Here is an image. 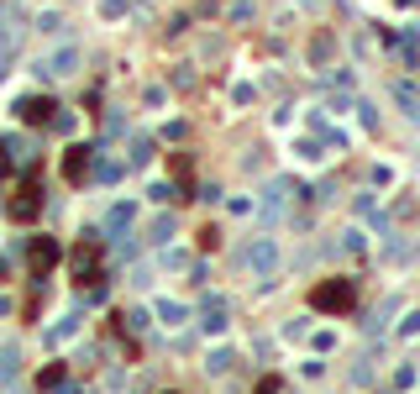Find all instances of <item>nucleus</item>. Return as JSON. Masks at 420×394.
Masks as SVG:
<instances>
[{
	"mask_svg": "<svg viewBox=\"0 0 420 394\" xmlns=\"http://www.w3.org/2000/svg\"><path fill=\"white\" fill-rule=\"evenodd\" d=\"M32 74L43 79V85H58V79L85 74V48H79V43H58L53 53H43V58L32 63Z\"/></svg>",
	"mask_w": 420,
	"mask_h": 394,
	"instance_id": "f257e3e1",
	"label": "nucleus"
},
{
	"mask_svg": "<svg viewBox=\"0 0 420 394\" xmlns=\"http://www.w3.org/2000/svg\"><path fill=\"white\" fill-rule=\"evenodd\" d=\"M237 257H242V268H247L252 279H274L279 268H284V247H279V237H252Z\"/></svg>",
	"mask_w": 420,
	"mask_h": 394,
	"instance_id": "f03ea898",
	"label": "nucleus"
},
{
	"mask_svg": "<svg viewBox=\"0 0 420 394\" xmlns=\"http://www.w3.org/2000/svg\"><path fill=\"white\" fill-rule=\"evenodd\" d=\"M352 300H357V284L352 279H321L316 294H310L316 310H352Z\"/></svg>",
	"mask_w": 420,
	"mask_h": 394,
	"instance_id": "7ed1b4c3",
	"label": "nucleus"
},
{
	"mask_svg": "<svg viewBox=\"0 0 420 394\" xmlns=\"http://www.w3.org/2000/svg\"><path fill=\"white\" fill-rule=\"evenodd\" d=\"M284 206H289V179H268L257 189V200H252V215L257 221H279Z\"/></svg>",
	"mask_w": 420,
	"mask_h": 394,
	"instance_id": "20e7f679",
	"label": "nucleus"
},
{
	"mask_svg": "<svg viewBox=\"0 0 420 394\" xmlns=\"http://www.w3.org/2000/svg\"><path fill=\"white\" fill-rule=\"evenodd\" d=\"M58 257H63V247H58L53 237H32V247H26V268H32V279L43 284V279H48V268L58 263Z\"/></svg>",
	"mask_w": 420,
	"mask_h": 394,
	"instance_id": "39448f33",
	"label": "nucleus"
},
{
	"mask_svg": "<svg viewBox=\"0 0 420 394\" xmlns=\"http://www.w3.org/2000/svg\"><path fill=\"white\" fill-rule=\"evenodd\" d=\"M53 111H58V105H53L48 95H21V100H16V121H21V127H48Z\"/></svg>",
	"mask_w": 420,
	"mask_h": 394,
	"instance_id": "423d86ee",
	"label": "nucleus"
},
{
	"mask_svg": "<svg viewBox=\"0 0 420 394\" xmlns=\"http://www.w3.org/2000/svg\"><path fill=\"white\" fill-rule=\"evenodd\" d=\"M100 232H85V242L74 247V274L79 279H100V242H95Z\"/></svg>",
	"mask_w": 420,
	"mask_h": 394,
	"instance_id": "0eeeda50",
	"label": "nucleus"
},
{
	"mask_svg": "<svg viewBox=\"0 0 420 394\" xmlns=\"http://www.w3.org/2000/svg\"><path fill=\"white\" fill-rule=\"evenodd\" d=\"M37 206H43V184H37V179H26L21 189H16V200H11V221H32V215H37Z\"/></svg>",
	"mask_w": 420,
	"mask_h": 394,
	"instance_id": "6e6552de",
	"label": "nucleus"
},
{
	"mask_svg": "<svg viewBox=\"0 0 420 394\" xmlns=\"http://www.w3.org/2000/svg\"><path fill=\"white\" fill-rule=\"evenodd\" d=\"M226 326H232L226 321V294H210V300L200 305V331L205 336H226Z\"/></svg>",
	"mask_w": 420,
	"mask_h": 394,
	"instance_id": "1a4fd4ad",
	"label": "nucleus"
},
{
	"mask_svg": "<svg viewBox=\"0 0 420 394\" xmlns=\"http://www.w3.org/2000/svg\"><path fill=\"white\" fill-rule=\"evenodd\" d=\"M131 221H137V206H126V200H116V206L105 211L100 232H105V237H121V232H131Z\"/></svg>",
	"mask_w": 420,
	"mask_h": 394,
	"instance_id": "9d476101",
	"label": "nucleus"
},
{
	"mask_svg": "<svg viewBox=\"0 0 420 394\" xmlns=\"http://www.w3.org/2000/svg\"><path fill=\"white\" fill-rule=\"evenodd\" d=\"M79 326H85V316H79V310H69V316H58V321L43 331V342L58 347V342H69V336H79Z\"/></svg>",
	"mask_w": 420,
	"mask_h": 394,
	"instance_id": "9b49d317",
	"label": "nucleus"
},
{
	"mask_svg": "<svg viewBox=\"0 0 420 394\" xmlns=\"http://www.w3.org/2000/svg\"><path fill=\"white\" fill-rule=\"evenodd\" d=\"M173 237H179V215H173V211H163V215L147 221V242H153V247H163V242H173Z\"/></svg>",
	"mask_w": 420,
	"mask_h": 394,
	"instance_id": "f8f14e48",
	"label": "nucleus"
},
{
	"mask_svg": "<svg viewBox=\"0 0 420 394\" xmlns=\"http://www.w3.org/2000/svg\"><path fill=\"white\" fill-rule=\"evenodd\" d=\"M153 316L163 321L168 331H179V326L189 321V305H184V300H168V294H163V300H153Z\"/></svg>",
	"mask_w": 420,
	"mask_h": 394,
	"instance_id": "ddd939ff",
	"label": "nucleus"
},
{
	"mask_svg": "<svg viewBox=\"0 0 420 394\" xmlns=\"http://www.w3.org/2000/svg\"><path fill=\"white\" fill-rule=\"evenodd\" d=\"M90 163H95V147H69V163H63V174H69V184L90 179Z\"/></svg>",
	"mask_w": 420,
	"mask_h": 394,
	"instance_id": "4468645a",
	"label": "nucleus"
},
{
	"mask_svg": "<svg viewBox=\"0 0 420 394\" xmlns=\"http://www.w3.org/2000/svg\"><path fill=\"white\" fill-rule=\"evenodd\" d=\"M232 363H237V352H232V347H210L200 368H205L210 378H226V373H232Z\"/></svg>",
	"mask_w": 420,
	"mask_h": 394,
	"instance_id": "2eb2a0df",
	"label": "nucleus"
},
{
	"mask_svg": "<svg viewBox=\"0 0 420 394\" xmlns=\"http://www.w3.org/2000/svg\"><path fill=\"white\" fill-rule=\"evenodd\" d=\"M189 263H195V257H189V247H158V268H168V274H189Z\"/></svg>",
	"mask_w": 420,
	"mask_h": 394,
	"instance_id": "dca6fc26",
	"label": "nucleus"
},
{
	"mask_svg": "<svg viewBox=\"0 0 420 394\" xmlns=\"http://www.w3.org/2000/svg\"><path fill=\"white\" fill-rule=\"evenodd\" d=\"M153 158H158L153 137H131V153L121 158V163H126V169H147V163H153Z\"/></svg>",
	"mask_w": 420,
	"mask_h": 394,
	"instance_id": "f3484780",
	"label": "nucleus"
},
{
	"mask_svg": "<svg viewBox=\"0 0 420 394\" xmlns=\"http://www.w3.org/2000/svg\"><path fill=\"white\" fill-rule=\"evenodd\" d=\"M90 174H95L100 184H116V179H126V163H121V158H95Z\"/></svg>",
	"mask_w": 420,
	"mask_h": 394,
	"instance_id": "a211bd4d",
	"label": "nucleus"
},
{
	"mask_svg": "<svg viewBox=\"0 0 420 394\" xmlns=\"http://www.w3.org/2000/svg\"><path fill=\"white\" fill-rule=\"evenodd\" d=\"M415 384H420V368H415V363H399V368L389 373V389H394V394H410Z\"/></svg>",
	"mask_w": 420,
	"mask_h": 394,
	"instance_id": "6ab92c4d",
	"label": "nucleus"
},
{
	"mask_svg": "<svg viewBox=\"0 0 420 394\" xmlns=\"http://www.w3.org/2000/svg\"><path fill=\"white\" fill-rule=\"evenodd\" d=\"M16 373H21V347L6 342L0 347V378H16Z\"/></svg>",
	"mask_w": 420,
	"mask_h": 394,
	"instance_id": "aec40b11",
	"label": "nucleus"
},
{
	"mask_svg": "<svg viewBox=\"0 0 420 394\" xmlns=\"http://www.w3.org/2000/svg\"><path fill=\"white\" fill-rule=\"evenodd\" d=\"M32 26H37V32H43V37H63V32H69V21H63L58 11H43V16H37Z\"/></svg>",
	"mask_w": 420,
	"mask_h": 394,
	"instance_id": "412c9836",
	"label": "nucleus"
},
{
	"mask_svg": "<svg viewBox=\"0 0 420 394\" xmlns=\"http://www.w3.org/2000/svg\"><path fill=\"white\" fill-rule=\"evenodd\" d=\"M394 336H399V342H415V336H420V305L404 310V321L394 326Z\"/></svg>",
	"mask_w": 420,
	"mask_h": 394,
	"instance_id": "4be33fe9",
	"label": "nucleus"
},
{
	"mask_svg": "<svg viewBox=\"0 0 420 394\" xmlns=\"http://www.w3.org/2000/svg\"><path fill=\"white\" fill-rule=\"evenodd\" d=\"M342 252L347 257H362V252H368V237H362L357 226H347V232H342Z\"/></svg>",
	"mask_w": 420,
	"mask_h": 394,
	"instance_id": "5701e85b",
	"label": "nucleus"
},
{
	"mask_svg": "<svg viewBox=\"0 0 420 394\" xmlns=\"http://www.w3.org/2000/svg\"><path fill=\"white\" fill-rule=\"evenodd\" d=\"M95 11H100V21H121V16L131 11V0H100Z\"/></svg>",
	"mask_w": 420,
	"mask_h": 394,
	"instance_id": "b1692460",
	"label": "nucleus"
},
{
	"mask_svg": "<svg viewBox=\"0 0 420 394\" xmlns=\"http://www.w3.org/2000/svg\"><path fill=\"white\" fill-rule=\"evenodd\" d=\"M126 284H131V289H153V263H137Z\"/></svg>",
	"mask_w": 420,
	"mask_h": 394,
	"instance_id": "393cba45",
	"label": "nucleus"
},
{
	"mask_svg": "<svg viewBox=\"0 0 420 394\" xmlns=\"http://www.w3.org/2000/svg\"><path fill=\"white\" fill-rule=\"evenodd\" d=\"M326 373V358H321V352H310V358L300 363V378H321Z\"/></svg>",
	"mask_w": 420,
	"mask_h": 394,
	"instance_id": "a878e982",
	"label": "nucleus"
},
{
	"mask_svg": "<svg viewBox=\"0 0 420 394\" xmlns=\"http://www.w3.org/2000/svg\"><path fill=\"white\" fill-rule=\"evenodd\" d=\"M352 384H373V358H357V363H352Z\"/></svg>",
	"mask_w": 420,
	"mask_h": 394,
	"instance_id": "bb28decb",
	"label": "nucleus"
},
{
	"mask_svg": "<svg viewBox=\"0 0 420 394\" xmlns=\"http://www.w3.org/2000/svg\"><path fill=\"white\" fill-rule=\"evenodd\" d=\"M147 200H158V206H163V200H184V195H179L173 184H163V179H158L153 189H147Z\"/></svg>",
	"mask_w": 420,
	"mask_h": 394,
	"instance_id": "cd10ccee",
	"label": "nucleus"
},
{
	"mask_svg": "<svg viewBox=\"0 0 420 394\" xmlns=\"http://www.w3.org/2000/svg\"><path fill=\"white\" fill-rule=\"evenodd\" d=\"M305 336H310V352H331V347H336L331 331H305Z\"/></svg>",
	"mask_w": 420,
	"mask_h": 394,
	"instance_id": "c85d7f7f",
	"label": "nucleus"
},
{
	"mask_svg": "<svg viewBox=\"0 0 420 394\" xmlns=\"http://www.w3.org/2000/svg\"><path fill=\"white\" fill-rule=\"evenodd\" d=\"M310 331V316H294L289 326H284V336H289V342H300V336Z\"/></svg>",
	"mask_w": 420,
	"mask_h": 394,
	"instance_id": "c756f323",
	"label": "nucleus"
},
{
	"mask_svg": "<svg viewBox=\"0 0 420 394\" xmlns=\"http://www.w3.org/2000/svg\"><path fill=\"white\" fill-rule=\"evenodd\" d=\"M173 90H195V69H189V63L173 69Z\"/></svg>",
	"mask_w": 420,
	"mask_h": 394,
	"instance_id": "7c9ffc66",
	"label": "nucleus"
},
{
	"mask_svg": "<svg viewBox=\"0 0 420 394\" xmlns=\"http://www.w3.org/2000/svg\"><path fill=\"white\" fill-rule=\"evenodd\" d=\"M37 384H43V389H53V384H63V368H58V363H53V368H43V378H37Z\"/></svg>",
	"mask_w": 420,
	"mask_h": 394,
	"instance_id": "2f4dec72",
	"label": "nucleus"
},
{
	"mask_svg": "<svg viewBox=\"0 0 420 394\" xmlns=\"http://www.w3.org/2000/svg\"><path fill=\"white\" fill-rule=\"evenodd\" d=\"M200 247H221V226H205V232H200Z\"/></svg>",
	"mask_w": 420,
	"mask_h": 394,
	"instance_id": "473e14b6",
	"label": "nucleus"
},
{
	"mask_svg": "<svg viewBox=\"0 0 420 394\" xmlns=\"http://www.w3.org/2000/svg\"><path fill=\"white\" fill-rule=\"evenodd\" d=\"M121 321H131V331H147V321H153V316H147V310H131V316H121Z\"/></svg>",
	"mask_w": 420,
	"mask_h": 394,
	"instance_id": "72a5a7b5",
	"label": "nucleus"
},
{
	"mask_svg": "<svg viewBox=\"0 0 420 394\" xmlns=\"http://www.w3.org/2000/svg\"><path fill=\"white\" fill-rule=\"evenodd\" d=\"M257 394H284V378H263V384H257Z\"/></svg>",
	"mask_w": 420,
	"mask_h": 394,
	"instance_id": "f704fd0d",
	"label": "nucleus"
},
{
	"mask_svg": "<svg viewBox=\"0 0 420 394\" xmlns=\"http://www.w3.org/2000/svg\"><path fill=\"white\" fill-rule=\"evenodd\" d=\"M11 169V158H6V142H0V174H6Z\"/></svg>",
	"mask_w": 420,
	"mask_h": 394,
	"instance_id": "c9c22d12",
	"label": "nucleus"
},
{
	"mask_svg": "<svg viewBox=\"0 0 420 394\" xmlns=\"http://www.w3.org/2000/svg\"><path fill=\"white\" fill-rule=\"evenodd\" d=\"M6 274H11V263H6V257H0V279H6Z\"/></svg>",
	"mask_w": 420,
	"mask_h": 394,
	"instance_id": "e433bc0d",
	"label": "nucleus"
},
{
	"mask_svg": "<svg viewBox=\"0 0 420 394\" xmlns=\"http://www.w3.org/2000/svg\"><path fill=\"white\" fill-rule=\"evenodd\" d=\"M6 310H11V300H6V294H0V316H6Z\"/></svg>",
	"mask_w": 420,
	"mask_h": 394,
	"instance_id": "4c0bfd02",
	"label": "nucleus"
},
{
	"mask_svg": "<svg viewBox=\"0 0 420 394\" xmlns=\"http://www.w3.org/2000/svg\"><path fill=\"white\" fill-rule=\"evenodd\" d=\"M410 37H415V43H420V26H415V32H410Z\"/></svg>",
	"mask_w": 420,
	"mask_h": 394,
	"instance_id": "58836bf2",
	"label": "nucleus"
},
{
	"mask_svg": "<svg viewBox=\"0 0 420 394\" xmlns=\"http://www.w3.org/2000/svg\"><path fill=\"white\" fill-rule=\"evenodd\" d=\"M373 394H394V389H373Z\"/></svg>",
	"mask_w": 420,
	"mask_h": 394,
	"instance_id": "ea45409f",
	"label": "nucleus"
},
{
	"mask_svg": "<svg viewBox=\"0 0 420 394\" xmlns=\"http://www.w3.org/2000/svg\"><path fill=\"white\" fill-rule=\"evenodd\" d=\"M168 394H179V389H168Z\"/></svg>",
	"mask_w": 420,
	"mask_h": 394,
	"instance_id": "a19ab883",
	"label": "nucleus"
}]
</instances>
